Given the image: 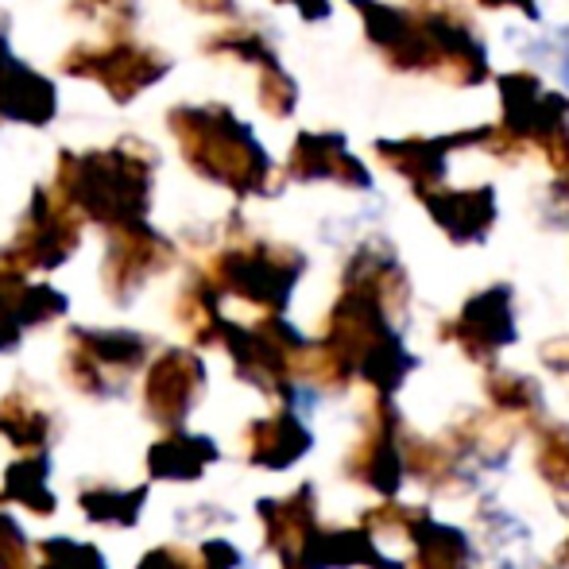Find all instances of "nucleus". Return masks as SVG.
<instances>
[{"label":"nucleus","instance_id":"6","mask_svg":"<svg viewBox=\"0 0 569 569\" xmlns=\"http://www.w3.org/2000/svg\"><path fill=\"white\" fill-rule=\"evenodd\" d=\"M310 446H315V438L295 411L276 415L271 422L263 419L256 427V461L268 465V469H291L295 461L310 453Z\"/></svg>","mask_w":569,"mask_h":569},{"label":"nucleus","instance_id":"10","mask_svg":"<svg viewBox=\"0 0 569 569\" xmlns=\"http://www.w3.org/2000/svg\"><path fill=\"white\" fill-rule=\"evenodd\" d=\"M566 376H569V368H566Z\"/></svg>","mask_w":569,"mask_h":569},{"label":"nucleus","instance_id":"2","mask_svg":"<svg viewBox=\"0 0 569 569\" xmlns=\"http://www.w3.org/2000/svg\"><path fill=\"white\" fill-rule=\"evenodd\" d=\"M407 438H411V427H407L396 399L376 396L365 411L360 438L345 457L349 480H357L360 488L380 496V503L399 500V492L407 485Z\"/></svg>","mask_w":569,"mask_h":569},{"label":"nucleus","instance_id":"8","mask_svg":"<svg viewBox=\"0 0 569 569\" xmlns=\"http://www.w3.org/2000/svg\"><path fill=\"white\" fill-rule=\"evenodd\" d=\"M477 527H480V542L492 555H516V550L531 547V527L519 516H511L508 508H500V503H480Z\"/></svg>","mask_w":569,"mask_h":569},{"label":"nucleus","instance_id":"9","mask_svg":"<svg viewBox=\"0 0 569 569\" xmlns=\"http://www.w3.org/2000/svg\"><path fill=\"white\" fill-rule=\"evenodd\" d=\"M569 511V508H566ZM558 569H569V535L562 539V547H558Z\"/></svg>","mask_w":569,"mask_h":569},{"label":"nucleus","instance_id":"1","mask_svg":"<svg viewBox=\"0 0 569 569\" xmlns=\"http://www.w3.org/2000/svg\"><path fill=\"white\" fill-rule=\"evenodd\" d=\"M365 527L376 539L396 535L399 542H407L403 569H472L480 558L472 535L465 527L438 519L430 503H376L365 511Z\"/></svg>","mask_w":569,"mask_h":569},{"label":"nucleus","instance_id":"3","mask_svg":"<svg viewBox=\"0 0 569 569\" xmlns=\"http://www.w3.org/2000/svg\"><path fill=\"white\" fill-rule=\"evenodd\" d=\"M450 338L472 365H496L503 349L519 341V322H516V299L508 287H488V291L472 295L461 307V315L446 326Z\"/></svg>","mask_w":569,"mask_h":569},{"label":"nucleus","instance_id":"5","mask_svg":"<svg viewBox=\"0 0 569 569\" xmlns=\"http://www.w3.org/2000/svg\"><path fill=\"white\" fill-rule=\"evenodd\" d=\"M485 407L500 419L516 422L519 430H535L547 415V391L535 376L511 372V368H492L485 376Z\"/></svg>","mask_w":569,"mask_h":569},{"label":"nucleus","instance_id":"7","mask_svg":"<svg viewBox=\"0 0 569 569\" xmlns=\"http://www.w3.org/2000/svg\"><path fill=\"white\" fill-rule=\"evenodd\" d=\"M535 435V472L539 480L558 496L569 500V422L562 419H542Z\"/></svg>","mask_w":569,"mask_h":569},{"label":"nucleus","instance_id":"4","mask_svg":"<svg viewBox=\"0 0 569 569\" xmlns=\"http://www.w3.org/2000/svg\"><path fill=\"white\" fill-rule=\"evenodd\" d=\"M519 438H523V430H519L516 422L500 419V415H492L488 407H480V411H469L465 419H457L442 435V442L465 469L485 480L488 472H492V477L508 472Z\"/></svg>","mask_w":569,"mask_h":569}]
</instances>
